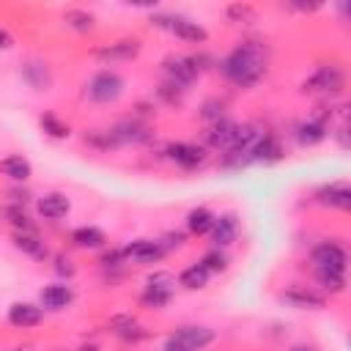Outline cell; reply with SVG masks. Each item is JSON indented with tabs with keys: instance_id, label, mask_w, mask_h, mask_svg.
<instances>
[{
	"instance_id": "6da1fadb",
	"label": "cell",
	"mask_w": 351,
	"mask_h": 351,
	"mask_svg": "<svg viewBox=\"0 0 351 351\" xmlns=\"http://www.w3.org/2000/svg\"><path fill=\"white\" fill-rule=\"evenodd\" d=\"M263 66H266V49H263L258 41H244V44H239V47H236L233 52H228L225 60L219 63L222 74H225L230 82L241 85V88L255 85V82L261 80V74H263Z\"/></svg>"
},
{
	"instance_id": "7a4b0ae2",
	"label": "cell",
	"mask_w": 351,
	"mask_h": 351,
	"mask_svg": "<svg viewBox=\"0 0 351 351\" xmlns=\"http://www.w3.org/2000/svg\"><path fill=\"white\" fill-rule=\"evenodd\" d=\"M151 25L170 30V33L178 36L181 41H192V44H206V41H208L206 27L197 25V22H192L189 16H181V14H154V16H151Z\"/></svg>"
},
{
	"instance_id": "3957f363",
	"label": "cell",
	"mask_w": 351,
	"mask_h": 351,
	"mask_svg": "<svg viewBox=\"0 0 351 351\" xmlns=\"http://www.w3.org/2000/svg\"><path fill=\"white\" fill-rule=\"evenodd\" d=\"M85 93H88L90 101L110 104V101H115V99L123 93V77H121L118 71H112V69H101V71H96V74L88 80Z\"/></svg>"
},
{
	"instance_id": "277c9868",
	"label": "cell",
	"mask_w": 351,
	"mask_h": 351,
	"mask_svg": "<svg viewBox=\"0 0 351 351\" xmlns=\"http://www.w3.org/2000/svg\"><path fill=\"white\" fill-rule=\"evenodd\" d=\"M343 85H346V77H343L340 69H335V66H321V69L304 82V90H310V93H324V96H337V93L343 90Z\"/></svg>"
},
{
	"instance_id": "5b68a950",
	"label": "cell",
	"mask_w": 351,
	"mask_h": 351,
	"mask_svg": "<svg viewBox=\"0 0 351 351\" xmlns=\"http://www.w3.org/2000/svg\"><path fill=\"white\" fill-rule=\"evenodd\" d=\"M310 258H313L315 269L340 271V274L346 271V263H348L346 250H343L340 244H335V241H321V244H315V247H313V252H310Z\"/></svg>"
},
{
	"instance_id": "8992f818",
	"label": "cell",
	"mask_w": 351,
	"mask_h": 351,
	"mask_svg": "<svg viewBox=\"0 0 351 351\" xmlns=\"http://www.w3.org/2000/svg\"><path fill=\"white\" fill-rule=\"evenodd\" d=\"M162 69H165V74H167V82L178 85L181 90H184L186 85H192L195 77H197V66H195V60L186 58V55H170V58H165Z\"/></svg>"
},
{
	"instance_id": "52a82bcc",
	"label": "cell",
	"mask_w": 351,
	"mask_h": 351,
	"mask_svg": "<svg viewBox=\"0 0 351 351\" xmlns=\"http://www.w3.org/2000/svg\"><path fill=\"white\" fill-rule=\"evenodd\" d=\"M280 302H285L288 307H296V310H321L326 304V299L304 285H291L280 293Z\"/></svg>"
},
{
	"instance_id": "ba28073f",
	"label": "cell",
	"mask_w": 351,
	"mask_h": 351,
	"mask_svg": "<svg viewBox=\"0 0 351 351\" xmlns=\"http://www.w3.org/2000/svg\"><path fill=\"white\" fill-rule=\"evenodd\" d=\"M173 337L181 340L189 351H200V348H206L208 343H214V329L200 326V324H186V326H178Z\"/></svg>"
},
{
	"instance_id": "9c48e42d",
	"label": "cell",
	"mask_w": 351,
	"mask_h": 351,
	"mask_svg": "<svg viewBox=\"0 0 351 351\" xmlns=\"http://www.w3.org/2000/svg\"><path fill=\"white\" fill-rule=\"evenodd\" d=\"M167 156L176 165H181L184 170H192V167L203 165V159H206L203 148L200 145H192V143H173V145H167Z\"/></svg>"
},
{
	"instance_id": "30bf717a",
	"label": "cell",
	"mask_w": 351,
	"mask_h": 351,
	"mask_svg": "<svg viewBox=\"0 0 351 351\" xmlns=\"http://www.w3.org/2000/svg\"><path fill=\"white\" fill-rule=\"evenodd\" d=\"M44 318L41 307L36 304H27V302H16L8 307V324L16 326V329H30V326H38Z\"/></svg>"
},
{
	"instance_id": "8fae6325",
	"label": "cell",
	"mask_w": 351,
	"mask_h": 351,
	"mask_svg": "<svg viewBox=\"0 0 351 351\" xmlns=\"http://www.w3.org/2000/svg\"><path fill=\"white\" fill-rule=\"evenodd\" d=\"M126 258H132L134 263H156L162 255H165V247L159 241H151V239H140V241H132L126 250H123Z\"/></svg>"
},
{
	"instance_id": "7c38bea8",
	"label": "cell",
	"mask_w": 351,
	"mask_h": 351,
	"mask_svg": "<svg viewBox=\"0 0 351 351\" xmlns=\"http://www.w3.org/2000/svg\"><path fill=\"white\" fill-rule=\"evenodd\" d=\"M315 200L321 206L346 211V208H351V189H348V184H329V186L315 192Z\"/></svg>"
},
{
	"instance_id": "4fadbf2b",
	"label": "cell",
	"mask_w": 351,
	"mask_h": 351,
	"mask_svg": "<svg viewBox=\"0 0 351 351\" xmlns=\"http://www.w3.org/2000/svg\"><path fill=\"white\" fill-rule=\"evenodd\" d=\"M211 241L219 247H228L236 241V233H239V222L233 214H222V217H214V225H211Z\"/></svg>"
},
{
	"instance_id": "5bb4252c",
	"label": "cell",
	"mask_w": 351,
	"mask_h": 351,
	"mask_svg": "<svg viewBox=\"0 0 351 351\" xmlns=\"http://www.w3.org/2000/svg\"><path fill=\"white\" fill-rule=\"evenodd\" d=\"M236 126H239V123H233L230 118H219V121H214V123L208 126V132H206V140H208V145L228 151V148H230V143H233Z\"/></svg>"
},
{
	"instance_id": "9a60e30c",
	"label": "cell",
	"mask_w": 351,
	"mask_h": 351,
	"mask_svg": "<svg viewBox=\"0 0 351 351\" xmlns=\"http://www.w3.org/2000/svg\"><path fill=\"white\" fill-rule=\"evenodd\" d=\"M36 208H38V214H41L44 219H60V217L69 214L71 203H69L66 195H60V192H49V195H44V197L36 203Z\"/></svg>"
},
{
	"instance_id": "2e32d148",
	"label": "cell",
	"mask_w": 351,
	"mask_h": 351,
	"mask_svg": "<svg viewBox=\"0 0 351 351\" xmlns=\"http://www.w3.org/2000/svg\"><path fill=\"white\" fill-rule=\"evenodd\" d=\"M0 173H3L5 178H11V181L22 184V181H27V178L33 176V165H30L25 156L11 154V156H5V159L0 162Z\"/></svg>"
},
{
	"instance_id": "e0dca14e",
	"label": "cell",
	"mask_w": 351,
	"mask_h": 351,
	"mask_svg": "<svg viewBox=\"0 0 351 351\" xmlns=\"http://www.w3.org/2000/svg\"><path fill=\"white\" fill-rule=\"evenodd\" d=\"M140 52V41H115V44H110V47H101V49H96V58H101V60H129V58H134Z\"/></svg>"
},
{
	"instance_id": "ac0fdd59",
	"label": "cell",
	"mask_w": 351,
	"mask_h": 351,
	"mask_svg": "<svg viewBox=\"0 0 351 351\" xmlns=\"http://www.w3.org/2000/svg\"><path fill=\"white\" fill-rule=\"evenodd\" d=\"M71 241H74L80 250H99V247H104L107 236H104V230L96 228V225H82V228H77V230L71 233Z\"/></svg>"
},
{
	"instance_id": "d6986e66",
	"label": "cell",
	"mask_w": 351,
	"mask_h": 351,
	"mask_svg": "<svg viewBox=\"0 0 351 351\" xmlns=\"http://www.w3.org/2000/svg\"><path fill=\"white\" fill-rule=\"evenodd\" d=\"M71 299H74L71 288H69V285H60V282L47 285V288L41 291V304L49 307V310H63V307L71 304Z\"/></svg>"
},
{
	"instance_id": "ffe728a7",
	"label": "cell",
	"mask_w": 351,
	"mask_h": 351,
	"mask_svg": "<svg viewBox=\"0 0 351 351\" xmlns=\"http://www.w3.org/2000/svg\"><path fill=\"white\" fill-rule=\"evenodd\" d=\"M280 156H282V148L274 134H263L255 143V148L250 151V159H255V162H277Z\"/></svg>"
},
{
	"instance_id": "44dd1931",
	"label": "cell",
	"mask_w": 351,
	"mask_h": 351,
	"mask_svg": "<svg viewBox=\"0 0 351 351\" xmlns=\"http://www.w3.org/2000/svg\"><path fill=\"white\" fill-rule=\"evenodd\" d=\"M326 132H329L326 121H321V118H310L307 123H302V126H299L296 140H299L302 145H315V143H321V140L326 137Z\"/></svg>"
},
{
	"instance_id": "7402d4cb",
	"label": "cell",
	"mask_w": 351,
	"mask_h": 351,
	"mask_svg": "<svg viewBox=\"0 0 351 351\" xmlns=\"http://www.w3.org/2000/svg\"><path fill=\"white\" fill-rule=\"evenodd\" d=\"M208 277H211V271H208L203 263H192V266H186V269L181 271L178 282H181L186 291H200V288L208 285Z\"/></svg>"
},
{
	"instance_id": "603a6c76",
	"label": "cell",
	"mask_w": 351,
	"mask_h": 351,
	"mask_svg": "<svg viewBox=\"0 0 351 351\" xmlns=\"http://www.w3.org/2000/svg\"><path fill=\"white\" fill-rule=\"evenodd\" d=\"M14 244H16V250H22V252H27L30 258H36V261H44L49 252H47V244L36 236V233H16L14 236Z\"/></svg>"
},
{
	"instance_id": "cb8c5ba5",
	"label": "cell",
	"mask_w": 351,
	"mask_h": 351,
	"mask_svg": "<svg viewBox=\"0 0 351 351\" xmlns=\"http://www.w3.org/2000/svg\"><path fill=\"white\" fill-rule=\"evenodd\" d=\"M211 225H214V214L208 211V208H192L189 214H186V228H189V233H195V236H203V233H208L211 230Z\"/></svg>"
},
{
	"instance_id": "d4e9b609",
	"label": "cell",
	"mask_w": 351,
	"mask_h": 351,
	"mask_svg": "<svg viewBox=\"0 0 351 351\" xmlns=\"http://www.w3.org/2000/svg\"><path fill=\"white\" fill-rule=\"evenodd\" d=\"M22 74H25L27 85H30V88H36V90H47V88H49V82H52V77H49V71H47V66H44V63H25Z\"/></svg>"
},
{
	"instance_id": "484cf974",
	"label": "cell",
	"mask_w": 351,
	"mask_h": 351,
	"mask_svg": "<svg viewBox=\"0 0 351 351\" xmlns=\"http://www.w3.org/2000/svg\"><path fill=\"white\" fill-rule=\"evenodd\" d=\"M110 326H112V332L121 335L123 340H137V337H143V329L137 326V321H134L132 315H118V318L110 321Z\"/></svg>"
},
{
	"instance_id": "4316f807",
	"label": "cell",
	"mask_w": 351,
	"mask_h": 351,
	"mask_svg": "<svg viewBox=\"0 0 351 351\" xmlns=\"http://www.w3.org/2000/svg\"><path fill=\"white\" fill-rule=\"evenodd\" d=\"M63 22H66L69 27L80 30V33H88V30L93 27V16H90L88 11H82V8H69V11L63 14Z\"/></svg>"
},
{
	"instance_id": "83f0119b",
	"label": "cell",
	"mask_w": 351,
	"mask_h": 351,
	"mask_svg": "<svg viewBox=\"0 0 351 351\" xmlns=\"http://www.w3.org/2000/svg\"><path fill=\"white\" fill-rule=\"evenodd\" d=\"M315 277H318L321 288H324V291H329V293H340V291L346 288V277H343L340 271H326V269H315Z\"/></svg>"
},
{
	"instance_id": "f1b7e54d",
	"label": "cell",
	"mask_w": 351,
	"mask_h": 351,
	"mask_svg": "<svg viewBox=\"0 0 351 351\" xmlns=\"http://www.w3.org/2000/svg\"><path fill=\"white\" fill-rule=\"evenodd\" d=\"M38 123H41V129H44L49 137H58V140L69 137V123H63V121L55 118L52 112H44V115L38 118Z\"/></svg>"
},
{
	"instance_id": "f546056e",
	"label": "cell",
	"mask_w": 351,
	"mask_h": 351,
	"mask_svg": "<svg viewBox=\"0 0 351 351\" xmlns=\"http://www.w3.org/2000/svg\"><path fill=\"white\" fill-rule=\"evenodd\" d=\"M228 16L233 22H255V8L247 3H233V5H228Z\"/></svg>"
},
{
	"instance_id": "4dcf8cb0",
	"label": "cell",
	"mask_w": 351,
	"mask_h": 351,
	"mask_svg": "<svg viewBox=\"0 0 351 351\" xmlns=\"http://www.w3.org/2000/svg\"><path fill=\"white\" fill-rule=\"evenodd\" d=\"M3 214L11 217V225L14 228H22V233H33V225L27 222V214L19 206H8V208H3Z\"/></svg>"
},
{
	"instance_id": "1f68e13d",
	"label": "cell",
	"mask_w": 351,
	"mask_h": 351,
	"mask_svg": "<svg viewBox=\"0 0 351 351\" xmlns=\"http://www.w3.org/2000/svg\"><path fill=\"white\" fill-rule=\"evenodd\" d=\"M173 285H176L173 274H167V271H154V274L148 277V285H145V288H156V291H167V293H173Z\"/></svg>"
},
{
	"instance_id": "d6a6232c",
	"label": "cell",
	"mask_w": 351,
	"mask_h": 351,
	"mask_svg": "<svg viewBox=\"0 0 351 351\" xmlns=\"http://www.w3.org/2000/svg\"><path fill=\"white\" fill-rule=\"evenodd\" d=\"M200 263H203L208 271H225V269H228V258H225L219 250H211V252H206Z\"/></svg>"
},
{
	"instance_id": "836d02e7",
	"label": "cell",
	"mask_w": 351,
	"mask_h": 351,
	"mask_svg": "<svg viewBox=\"0 0 351 351\" xmlns=\"http://www.w3.org/2000/svg\"><path fill=\"white\" fill-rule=\"evenodd\" d=\"M170 296H173V293H167V291L145 288V291H143V304H148V307H165V304L170 302Z\"/></svg>"
},
{
	"instance_id": "e575fe53",
	"label": "cell",
	"mask_w": 351,
	"mask_h": 351,
	"mask_svg": "<svg viewBox=\"0 0 351 351\" xmlns=\"http://www.w3.org/2000/svg\"><path fill=\"white\" fill-rule=\"evenodd\" d=\"M162 351H189V348H186L181 340H176V337L170 335V337L165 340V348H162Z\"/></svg>"
},
{
	"instance_id": "d590c367",
	"label": "cell",
	"mask_w": 351,
	"mask_h": 351,
	"mask_svg": "<svg viewBox=\"0 0 351 351\" xmlns=\"http://www.w3.org/2000/svg\"><path fill=\"white\" fill-rule=\"evenodd\" d=\"M11 47H14V36L0 27V49H11Z\"/></svg>"
},
{
	"instance_id": "8d00e7d4",
	"label": "cell",
	"mask_w": 351,
	"mask_h": 351,
	"mask_svg": "<svg viewBox=\"0 0 351 351\" xmlns=\"http://www.w3.org/2000/svg\"><path fill=\"white\" fill-rule=\"evenodd\" d=\"M58 271H66V274H74V266L69 258H58Z\"/></svg>"
},
{
	"instance_id": "74e56055",
	"label": "cell",
	"mask_w": 351,
	"mask_h": 351,
	"mask_svg": "<svg viewBox=\"0 0 351 351\" xmlns=\"http://www.w3.org/2000/svg\"><path fill=\"white\" fill-rule=\"evenodd\" d=\"M291 351H310V348H302V346H299V348H291Z\"/></svg>"
}]
</instances>
